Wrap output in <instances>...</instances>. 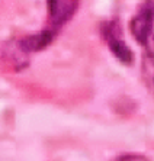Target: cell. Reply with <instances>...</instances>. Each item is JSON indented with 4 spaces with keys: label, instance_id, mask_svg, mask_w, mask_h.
I'll use <instances>...</instances> for the list:
<instances>
[{
    "label": "cell",
    "instance_id": "cell-7",
    "mask_svg": "<svg viewBox=\"0 0 154 161\" xmlns=\"http://www.w3.org/2000/svg\"><path fill=\"white\" fill-rule=\"evenodd\" d=\"M100 33L103 36V39L108 42L110 39H116L121 38L122 28L118 21H106L100 25Z\"/></svg>",
    "mask_w": 154,
    "mask_h": 161
},
{
    "label": "cell",
    "instance_id": "cell-5",
    "mask_svg": "<svg viewBox=\"0 0 154 161\" xmlns=\"http://www.w3.org/2000/svg\"><path fill=\"white\" fill-rule=\"evenodd\" d=\"M108 45H109L110 52L115 55V58L122 63L124 65H131L135 60L134 57V52L132 49L127 45V42H124L121 38H116V39H110L108 41Z\"/></svg>",
    "mask_w": 154,
    "mask_h": 161
},
{
    "label": "cell",
    "instance_id": "cell-10",
    "mask_svg": "<svg viewBox=\"0 0 154 161\" xmlns=\"http://www.w3.org/2000/svg\"><path fill=\"white\" fill-rule=\"evenodd\" d=\"M143 47H144V54L148 55L150 58H154V32H151L148 35V38L145 39Z\"/></svg>",
    "mask_w": 154,
    "mask_h": 161
},
{
    "label": "cell",
    "instance_id": "cell-11",
    "mask_svg": "<svg viewBox=\"0 0 154 161\" xmlns=\"http://www.w3.org/2000/svg\"><path fill=\"white\" fill-rule=\"evenodd\" d=\"M53 1H54V0H48V3H53Z\"/></svg>",
    "mask_w": 154,
    "mask_h": 161
},
{
    "label": "cell",
    "instance_id": "cell-8",
    "mask_svg": "<svg viewBox=\"0 0 154 161\" xmlns=\"http://www.w3.org/2000/svg\"><path fill=\"white\" fill-rule=\"evenodd\" d=\"M137 109H138V103L128 96H121L119 99H116V102H115V110L119 115H122V116L132 115Z\"/></svg>",
    "mask_w": 154,
    "mask_h": 161
},
{
    "label": "cell",
    "instance_id": "cell-1",
    "mask_svg": "<svg viewBox=\"0 0 154 161\" xmlns=\"http://www.w3.org/2000/svg\"><path fill=\"white\" fill-rule=\"evenodd\" d=\"M80 0H54L48 3L50 9V25L51 29L57 31L63 25H66L78 9Z\"/></svg>",
    "mask_w": 154,
    "mask_h": 161
},
{
    "label": "cell",
    "instance_id": "cell-3",
    "mask_svg": "<svg viewBox=\"0 0 154 161\" xmlns=\"http://www.w3.org/2000/svg\"><path fill=\"white\" fill-rule=\"evenodd\" d=\"M153 26L154 19L151 16V13L144 6H141L138 13L130 22V32H131V35L134 36V39L137 42L143 45L145 42V39L148 38V35L153 32Z\"/></svg>",
    "mask_w": 154,
    "mask_h": 161
},
{
    "label": "cell",
    "instance_id": "cell-6",
    "mask_svg": "<svg viewBox=\"0 0 154 161\" xmlns=\"http://www.w3.org/2000/svg\"><path fill=\"white\" fill-rule=\"evenodd\" d=\"M141 78L145 89L154 96V58L143 54L141 58Z\"/></svg>",
    "mask_w": 154,
    "mask_h": 161
},
{
    "label": "cell",
    "instance_id": "cell-4",
    "mask_svg": "<svg viewBox=\"0 0 154 161\" xmlns=\"http://www.w3.org/2000/svg\"><path fill=\"white\" fill-rule=\"evenodd\" d=\"M28 54H25L19 48L18 42L16 44H9L4 47V51L1 55V63L4 67L10 71H21L28 65Z\"/></svg>",
    "mask_w": 154,
    "mask_h": 161
},
{
    "label": "cell",
    "instance_id": "cell-2",
    "mask_svg": "<svg viewBox=\"0 0 154 161\" xmlns=\"http://www.w3.org/2000/svg\"><path fill=\"white\" fill-rule=\"evenodd\" d=\"M54 38H55V31L51 29V28H48V29H42L39 32L23 36L22 39L18 41V45H19V48L25 54L39 52V51L45 49L47 47H50L51 42L54 41Z\"/></svg>",
    "mask_w": 154,
    "mask_h": 161
},
{
    "label": "cell",
    "instance_id": "cell-9",
    "mask_svg": "<svg viewBox=\"0 0 154 161\" xmlns=\"http://www.w3.org/2000/svg\"><path fill=\"white\" fill-rule=\"evenodd\" d=\"M109 161H150L148 157H145L143 154H121V155H116Z\"/></svg>",
    "mask_w": 154,
    "mask_h": 161
}]
</instances>
